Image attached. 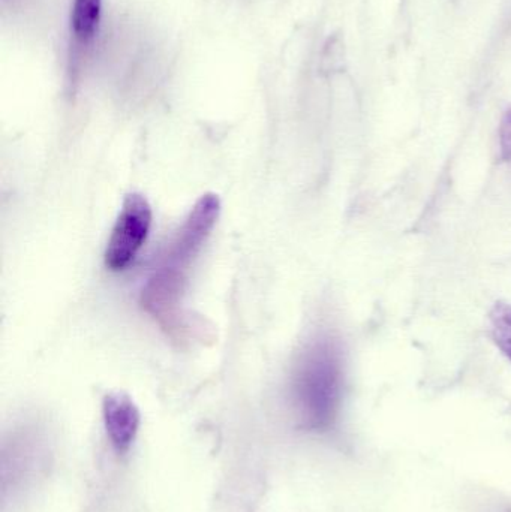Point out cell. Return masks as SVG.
I'll return each mask as SVG.
<instances>
[{
  "label": "cell",
  "instance_id": "1",
  "mask_svg": "<svg viewBox=\"0 0 511 512\" xmlns=\"http://www.w3.org/2000/svg\"><path fill=\"white\" fill-rule=\"evenodd\" d=\"M219 213L221 201L218 195H203L174 237L158 270L143 289L141 303L165 327L170 325L173 328L179 321L177 307L189 270L218 222Z\"/></svg>",
  "mask_w": 511,
  "mask_h": 512
},
{
  "label": "cell",
  "instance_id": "2",
  "mask_svg": "<svg viewBox=\"0 0 511 512\" xmlns=\"http://www.w3.org/2000/svg\"><path fill=\"white\" fill-rule=\"evenodd\" d=\"M342 394L339 349L329 339L317 340L300 355L294 370L293 396L302 423L323 432L335 423Z\"/></svg>",
  "mask_w": 511,
  "mask_h": 512
},
{
  "label": "cell",
  "instance_id": "6",
  "mask_svg": "<svg viewBox=\"0 0 511 512\" xmlns=\"http://www.w3.org/2000/svg\"><path fill=\"white\" fill-rule=\"evenodd\" d=\"M492 336L498 348L511 360V306L498 303L491 312Z\"/></svg>",
  "mask_w": 511,
  "mask_h": 512
},
{
  "label": "cell",
  "instance_id": "4",
  "mask_svg": "<svg viewBox=\"0 0 511 512\" xmlns=\"http://www.w3.org/2000/svg\"><path fill=\"white\" fill-rule=\"evenodd\" d=\"M104 423L111 444L125 453L134 444L140 427V412L125 393H111L104 399Z\"/></svg>",
  "mask_w": 511,
  "mask_h": 512
},
{
  "label": "cell",
  "instance_id": "3",
  "mask_svg": "<svg viewBox=\"0 0 511 512\" xmlns=\"http://www.w3.org/2000/svg\"><path fill=\"white\" fill-rule=\"evenodd\" d=\"M152 227V207L140 194H129L123 201L105 251V265L120 271L128 267L146 243Z\"/></svg>",
  "mask_w": 511,
  "mask_h": 512
},
{
  "label": "cell",
  "instance_id": "5",
  "mask_svg": "<svg viewBox=\"0 0 511 512\" xmlns=\"http://www.w3.org/2000/svg\"><path fill=\"white\" fill-rule=\"evenodd\" d=\"M104 0H72L69 32H71V65L86 56L92 48L101 26Z\"/></svg>",
  "mask_w": 511,
  "mask_h": 512
},
{
  "label": "cell",
  "instance_id": "7",
  "mask_svg": "<svg viewBox=\"0 0 511 512\" xmlns=\"http://www.w3.org/2000/svg\"><path fill=\"white\" fill-rule=\"evenodd\" d=\"M501 149H503L504 158L511 161V108L504 116L500 129Z\"/></svg>",
  "mask_w": 511,
  "mask_h": 512
}]
</instances>
